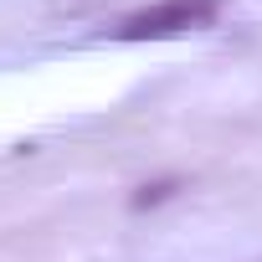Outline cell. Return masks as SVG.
Returning <instances> with one entry per match:
<instances>
[{
	"label": "cell",
	"mask_w": 262,
	"mask_h": 262,
	"mask_svg": "<svg viewBox=\"0 0 262 262\" xmlns=\"http://www.w3.org/2000/svg\"><path fill=\"white\" fill-rule=\"evenodd\" d=\"M216 11H221V0H160V6H144L134 16H123L113 26V36L118 41H165V36L211 26Z\"/></svg>",
	"instance_id": "6da1fadb"
}]
</instances>
